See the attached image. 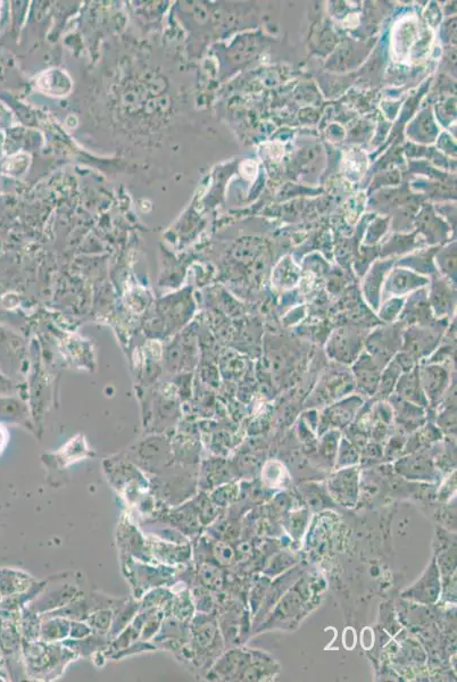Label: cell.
Returning a JSON list of instances; mask_svg holds the SVG:
<instances>
[{"mask_svg":"<svg viewBox=\"0 0 457 682\" xmlns=\"http://www.w3.org/2000/svg\"><path fill=\"white\" fill-rule=\"evenodd\" d=\"M215 558L216 561L220 564H223V565H227V564L230 563L234 558V551L229 547V546L225 545V544H218L215 546L214 549Z\"/></svg>","mask_w":457,"mask_h":682,"instance_id":"obj_9","label":"cell"},{"mask_svg":"<svg viewBox=\"0 0 457 682\" xmlns=\"http://www.w3.org/2000/svg\"><path fill=\"white\" fill-rule=\"evenodd\" d=\"M113 617H114V612L111 608H99L88 615L87 623L90 626L93 633L105 635L111 630Z\"/></svg>","mask_w":457,"mask_h":682,"instance_id":"obj_6","label":"cell"},{"mask_svg":"<svg viewBox=\"0 0 457 682\" xmlns=\"http://www.w3.org/2000/svg\"><path fill=\"white\" fill-rule=\"evenodd\" d=\"M200 579L207 588H218L221 585V574L216 567L202 565L200 570Z\"/></svg>","mask_w":457,"mask_h":682,"instance_id":"obj_7","label":"cell"},{"mask_svg":"<svg viewBox=\"0 0 457 682\" xmlns=\"http://www.w3.org/2000/svg\"><path fill=\"white\" fill-rule=\"evenodd\" d=\"M78 588L74 586L62 587L55 592L45 595L37 601V613H44L47 610H58L78 599Z\"/></svg>","mask_w":457,"mask_h":682,"instance_id":"obj_3","label":"cell"},{"mask_svg":"<svg viewBox=\"0 0 457 682\" xmlns=\"http://www.w3.org/2000/svg\"><path fill=\"white\" fill-rule=\"evenodd\" d=\"M120 544H123L127 549V555H132L143 562H152V556L150 546L143 538L141 533L134 527L130 522L122 523L120 528Z\"/></svg>","mask_w":457,"mask_h":682,"instance_id":"obj_2","label":"cell"},{"mask_svg":"<svg viewBox=\"0 0 457 682\" xmlns=\"http://www.w3.org/2000/svg\"><path fill=\"white\" fill-rule=\"evenodd\" d=\"M93 635V630L88 623L81 622L79 620L71 621V631L70 635L73 639L86 638L88 635Z\"/></svg>","mask_w":457,"mask_h":682,"instance_id":"obj_8","label":"cell"},{"mask_svg":"<svg viewBox=\"0 0 457 682\" xmlns=\"http://www.w3.org/2000/svg\"><path fill=\"white\" fill-rule=\"evenodd\" d=\"M139 610H141V604L136 601H129L118 605V613L114 614L113 617L112 626L109 633V637L115 638L116 635L123 631L130 624L131 621L134 620Z\"/></svg>","mask_w":457,"mask_h":682,"instance_id":"obj_5","label":"cell"},{"mask_svg":"<svg viewBox=\"0 0 457 682\" xmlns=\"http://www.w3.org/2000/svg\"><path fill=\"white\" fill-rule=\"evenodd\" d=\"M71 631V621L63 617H47V620L41 624V639L47 642H62L69 637Z\"/></svg>","mask_w":457,"mask_h":682,"instance_id":"obj_4","label":"cell"},{"mask_svg":"<svg viewBox=\"0 0 457 682\" xmlns=\"http://www.w3.org/2000/svg\"><path fill=\"white\" fill-rule=\"evenodd\" d=\"M150 553L152 558L165 564H177L187 562L190 558V547L184 544H175L159 539L150 540Z\"/></svg>","mask_w":457,"mask_h":682,"instance_id":"obj_1","label":"cell"},{"mask_svg":"<svg viewBox=\"0 0 457 682\" xmlns=\"http://www.w3.org/2000/svg\"><path fill=\"white\" fill-rule=\"evenodd\" d=\"M5 445H6V433L1 430V427H0V453L3 450Z\"/></svg>","mask_w":457,"mask_h":682,"instance_id":"obj_10","label":"cell"}]
</instances>
